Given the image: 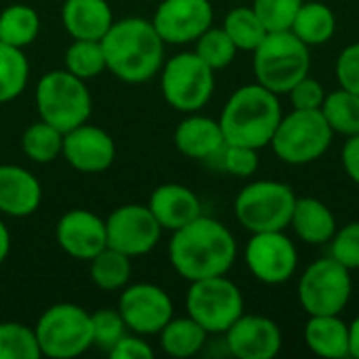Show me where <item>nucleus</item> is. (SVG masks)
Masks as SVG:
<instances>
[{
  "mask_svg": "<svg viewBox=\"0 0 359 359\" xmlns=\"http://www.w3.org/2000/svg\"><path fill=\"white\" fill-rule=\"evenodd\" d=\"M330 257L349 271L359 269V221L339 229L330 240Z\"/></svg>",
  "mask_w": 359,
  "mask_h": 359,
  "instance_id": "nucleus-39",
  "label": "nucleus"
},
{
  "mask_svg": "<svg viewBox=\"0 0 359 359\" xmlns=\"http://www.w3.org/2000/svg\"><path fill=\"white\" fill-rule=\"evenodd\" d=\"M297 196L280 181H255L246 185L233 202L236 219L250 233L284 231L290 227Z\"/></svg>",
  "mask_w": 359,
  "mask_h": 359,
  "instance_id": "nucleus-8",
  "label": "nucleus"
},
{
  "mask_svg": "<svg viewBox=\"0 0 359 359\" xmlns=\"http://www.w3.org/2000/svg\"><path fill=\"white\" fill-rule=\"evenodd\" d=\"M252 72L261 86L276 95H288V90L311 72L309 46L290 29L269 32L252 50Z\"/></svg>",
  "mask_w": 359,
  "mask_h": 359,
  "instance_id": "nucleus-4",
  "label": "nucleus"
},
{
  "mask_svg": "<svg viewBox=\"0 0 359 359\" xmlns=\"http://www.w3.org/2000/svg\"><path fill=\"white\" fill-rule=\"evenodd\" d=\"M175 145L183 156L191 160L210 162L223 149L225 137L219 120L194 111L187 118H183L175 128Z\"/></svg>",
  "mask_w": 359,
  "mask_h": 359,
  "instance_id": "nucleus-21",
  "label": "nucleus"
},
{
  "mask_svg": "<svg viewBox=\"0 0 359 359\" xmlns=\"http://www.w3.org/2000/svg\"><path fill=\"white\" fill-rule=\"evenodd\" d=\"M61 158H65V162L80 172H103L116 160V143L107 130L84 122L63 133Z\"/></svg>",
  "mask_w": 359,
  "mask_h": 359,
  "instance_id": "nucleus-16",
  "label": "nucleus"
},
{
  "mask_svg": "<svg viewBox=\"0 0 359 359\" xmlns=\"http://www.w3.org/2000/svg\"><path fill=\"white\" fill-rule=\"evenodd\" d=\"M40 32V15L29 4H8L0 13V42L25 48Z\"/></svg>",
  "mask_w": 359,
  "mask_h": 359,
  "instance_id": "nucleus-27",
  "label": "nucleus"
},
{
  "mask_svg": "<svg viewBox=\"0 0 359 359\" xmlns=\"http://www.w3.org/2000/svg\"><path fill=\"white\" fill-rule=\"evenodd\" d=\"M290 32L303 40L309 48L311 46H320V44H326L334 32H337V17L332 13V8L324 2H303L294 21H292V27Z\"/></svg>",
  "mask_w": 359,
  "mask_h": 359,
  "instance_id": "nucleus-26",
  "label": "nucleus"
},
{
  "mask_svg": "<svg viewBox=\"0 0 359 359\" xmlns=\"http://www.w3.org/2000/svg\"><path fill=\"white\" fill-rule=\"evenodd\" d=\"M21 149L32 162L48 164V162L61 158L63 133L44 120L32 122L21 135Z\"/></svg>",
  "mask_w": 359,
  "mask_h": 359,
  "instance_id": "nucleus-29",
  "label": "nucleus"
},
{
  "mask_svg": "<svg viewBox=\"0 0 359 359\" xmlns=\"http://www.w3.org/2000/svg\"><path fill=\"white\" fill-rule=\"evenodd\" d=\"M118 311L126 324V330L141 337L158 334L175 318V305L168 292L147 282L124 286L120 292Z\"/></svg>",
  "mask_w": 359,
  "mask_h": 359,
  "instance_id": "nucleus-14",
  "label": "nucleus"
},
{
  "mask_svg": "<svg viewBox=\"0 0 359 359\" xmlns=\"http://www.w3.org/2000/svg\"><path fill=\"white\" fill-rule=\"evenodd\" d=\"M223 29L233 40L238 50H248V53H252L269 34L252 6H238L229 11L223 19Z\"/></svg>",
  "mask_w": 359,
  "mask_h": 359,
  "instance_id": "nucleus-32",
  "label": "nucleus"
},
{
  "mask_svg": "<svg viewBox=\"0 0 359 359\" xmlns=\"http://www.w3.org/2000/svg\"><path fill=\"white\" fill-rule=\"evenodd\" d=\"M303 339L309 351L328 359L349 355V324L341 316H309Z\"/></svg>",
  "mask_w": 359,
  "mask_h": 359,
  "instance_id": "nucleus-23",
  "label": "nucleus"
},
{
  "mask_svg": "<svg viewBox=\"0 0 359 359\" xmlns=\"http://www.w3.org/2000/svg\"><path fill=\"white\" fill-rule=\"evenodd\" d=\"M305 0H255L252 8L267 27V32H286Z\"/></svg>",
  "mask_w": 359,
  "mask_h": 359,
  "instance_id": "nucleus-37",
  "label": "nucleus"
},
{
  "mask_svg": "<svg viewBox=\"0 0 359 359\" xmlns=\"http://www.w3.org/2000/svg\"><path fill=\"white\" fill-rule=\"evenodd\" d=\"M40 345L34 328L21 322L0 324V359H40Z\"/></svg>",
  "mask_w": 359,
  "mask_h": 359,
  "instance_id": "nucleus-34",
  "label": "nucleus"
},
{
  "mask_svg": "<svg viewBox=\"0 0 359 359\" xmlns=\"http://www.w3.org/2000/svg\"><path fill=\"white\" fill-rule=\"evenodd\" d=\"M282 116L278 95L255 82L240 86L227 99L219 124L225 143L261 149L271 143Z\"/></svg>",
  "mask_w": 359,
  "mask_h": 359,
  "instance_id": "nucleus-3",
  "label": "nucleus"
},
{
  "mask_svg": "<svg viewBox=\"0 0 359 359\" xmlns=\"http://www.w3.org/2000/svg\"><path fill=\"white\" fill-rule=\"evenodd\" d=\"M160 347L166 355L177 359L198 355L208 339V332L189 316L187 318H172L160 332Z\"/></svg>",
  "mask_w": 359,
  "mask_h": 359,
  "instance_id": "nucleus-25",
  "label": "nucleus"
},
{
  "mask_svg": "<svg viewBox=\"0 0 359 359\" xmlns=\"http://www.w3.org/2000/svg\"><path fill=\"white\" fill-rule=\"evenodd\" d=\"M65 69L80 80L97 78L101 72H105V55L101 48V40H74L63 55Z\"/></svg>",
  "mask_w": 359,
  "mask_h": 359,
  "instance_id": "nucleus-33",
  "label": "nucleus"
},
{
  "mask_svg": "<svg viewBox=\"0 0 359 359\" xmlns=\"http://www.w3.org/2000/svg\"><path fill=\"white\" fill-rule=\"evenodd\" d=\"M185 307L208 334H225L244 313V297L229 278L215 276L189 282Z\"/></svg>",
  "mask_w": 359,
  "mask_h": 359,
  "instance_id": "nucleus-10",
  "label": "nucleus"
},
{
  "mask_svg": "<svg viewBox=\"0 0 359 359\" xmlns=\"http://www.w3.org/2000/svg\"><path fill=\"white\" fill-rule=\"evenodd\" d=\"M111 359H154L151 345L141 334H124L107 353Z\"/></svg>",
  "mask_w": 359,
  "mask_h": 359,
  "instance_id": "nucleus-42",
  "label": "nucleus"
},
{
  "mask_svg": "<svg viewBox=\"0 0 359 359\" xmlns=\"http://www.w3.org/2000/svg\"><path fill=\"white\" fill-rule=\"evenodd\" d=\"M93 322V347L109 353L114 345L126 334V324L118 309H99L90 313Z\"/></svg>",
  "mask_w": 359,
  "mask_h": 359,
  "instance_id": "nucleus-38",
  "label": "nucleus"
},
{
  "mask_svg": "<svg viewBox=\"0 0 359 359\" xmlns=\"http://www.w3.org/2000/svg\"><path fill=\"white\" fill-rule=\"evenodd\" d=\"M40 202L42 185L27 168L0 164V215L23 219L34 215Z\"/></svg>",
  "mask_w": 359,
  "mask_h": 359,
  "instance_id": "nucleus-19",
  "label": "nucleus"
},
{
  "mask_svg": "<svg viewBox=\"0 0 359 359\" xmlns=\"http://www.w3.org/2000/svg\"><path fill=\"white\" fill-rule=\"evenodd\" d=\"M215 13L210 0H162L151 23L164 44L196 42L210 25Z\"/></svg>",
  "mask_w": 359,
  "mask_h": 359,
  "instance_id": "nucleus-15",
  "label": "nucleus"
},
{
  "mask_svg": "<svg viewBox=\"0 0 359 359\" xmlns=\"http://www.w3.org/2000/svg\"><path fill=\"white\" fill-rule=\"evenodd\" d=\"M322 114L332 133L343 137L359 135V95L339 88L326 95Z\"/></svg>",
  "mask_w": 359,
  "mask_h": 359,
  "instance_id": "nucleus-30",
  "label": "nucleus"
},
{
  "mask_svg": "<svg viewBox=\"0 0 359 359\" xmlns=\"http://www.w3.org/2000/svg\"><path fill=\"white\" fill-rule=\"evenodd\" d=\"M225 345L238 359H271L282 349V330L271 318L242 313L225 332Z\"/></svg>",
  "mask_w": 359,
  "mask_h": 359,
  "instance_id": "nucleus-18",
  "label": "nucleus"
},
{
  "mask_svg": "<svg viewBox=\"0 0 359 359\" xmlns=\"http://www.w3.org/2000/svg\"><path fill=\"white\" fill-rule=\"evenodd\" d=\"M36 107L40 120L67 133L93 114V97L84 80L67 69L46 72L36 84Z\"/></svg>",
  "mask_w": 359,
  "mask_h": 359,
  "instance_id": "nucleus-5",
  "label": "nucleus"
},
{
  "mask_svg": "<svg viewBox=\"0 0 359 359\" xmlns=\"http://www.w3.org/2000/svg\"><path fill=\"white\" fill-rule=\"evenodd\" d=\"M349 355L359 359V316L349 324Z\"/></svg>",
  "mask_w": 359,
  "mask_h": 359,
  "instance_id": "nucleus-45",
  "label": "nucleus"
},
{
  "mask_svg": "<svg viewBox=\"0 0 359 359\" xmlns=\"http://www.w3.org/2000/svg\"><path fill=\"white\" fill-rule=\"evenodd\" d=\"M160 88L166 103L177 111H200L215 93V69L194 50L179 53L164 61L160 69Z\"/></svg>",
  "mask_w": 359,
  "mask_h": 359,
  "instance_id": "nucleus-9",
  "label": "nucleus"
},
{
  "mask_svg": "<svg viewBox=\"0 0 359 359\" xmlns=\"http://www.w3.org/2000/svg\"><path fill=\"white\" fill-rule=\"evenodd\" d=\"M208 67L223 69L227 67L233 59H236V44L233 40L227 36V32L223 27H208L198 40H196V50H194Z\"/></svg>",
  "mask_w": 359,
  "mask_h": 359,
  "instance_id": "nucleus-35",
  "label": "nucleus"
},
{
  "mask_svg": "<svg viewBox=\"0 0 359 359\" xmlns=\"http://www.w3.org/2000/svg\"><path fill=\"white\" fill-rule=\"evenodd\" d=\"M114 21L107 0H63L61 23L74 40H101Z\"/></svg>",
  "mask_w": 359,
  "mask_h": 359,
  "instance_id": "nucleus-22",
  "label": "nucleus"
},
{
  "mask_svg": "<svg viewBox=\"0 0 359 359\" xmlns=\"http://www.w3.org/2000/svg\"><path fill=\"white\" fill-rule=\"evenodd\" d=\"M88 263H90V280L97 288L116 292L128 286L133 273V259L126 257L124 252L107 246Z\"/></svg>",
  "mask_w": 359,
  "mask_h": 359,
  "instance_id": "nucleus-28",
  "label": "nucleus"
},
{
  "mask_svg": "<svg viewBox=\"0 0 359 359\" xmlns=\"http://www.w3.org/2000/svg\"><path fill=\"white\" fill-rule=\"evenodd\" d=\"M34 332L42 358L74 359L93 347L90 313L74 303H57L44 309Z\"/></svg>",
  "mask_w": 359,
  "mask_h": 359,
  "instance_id": "nucleus-6",
  "label": "nucleus"
},
{
  "mask_svg": "<svg viewBox=\"0 0 359 359\" xmlns=\"http://www.w3.org/2000/svg\"><path fill=\"white\" fill-rule=\"evenodd\" d=\"M147 206L166 231H177L202 215L200 198L181 183L158 185L151 191Z\"/></svg>",
  "mask_w": 359,
  "mask_h": 359,
  "instance_id": "nucleus-20",
  "label": "nucleus"
},
{
  "mask_svg": "<svg viewBox=\"0 0 359 359\" xmlns=\"http://www.w3.org/2000/svg\"><path fill=\"white\" fill-rule=\"evenodd\" d=\"M326 95V88L311 76H305L288 90L294 109H322Z\"/></svg>",
  "mask_w": 359,
  "mask_h": 359,
  "instance_id": "nucleus-40",
  "label": "nucleus"
},
{
  "mask_svg": "<svg viewBox=\"0 0 359 359\" xmlns=\"http://www.w3.org/2000/svg\"><path fill=\"white\" fill-rule=\"evenodd\" d=\"M238 257L233 233L217 219L200 215L172 231L168 259L172 269L187 282L225 276Z\"/></svg>",
  "mask_w": 359,
  "mask_h": 359,
  "instance_id": "nucleus-1",
  "label": "nucleus"
},
{
  "mask_svg": "<svg viewBox=\"0 0 359 359\" xmlns=\"http://www.w3.org/2000/svg\"><path fill=\"white\" fill-rule=\"evenodd\" d=\"M29 80V61L23 48L0 42V103L17 99Z\"/></svg>",
  "mask_w": 359,
  "mask_h": 359,
  "instance_id": "nucleus-31",
  "label": "nucleus"
},
{
  "mask_svg": "<svg viewBox=\"0 0 359 359\" xmlns=\"http://www.w3.org/2000/svg\"><path fill=\"white\" fill-rule=\"evenodd\" d=\"M164 46L151 19L143 17L118 19L101 38L107 72L126 84H143L158 76L164 65Z\"/></svg>",
  "mask_w": 359,
  "mask_h": 359,
  "instance_id": "nucleus-2",
  "label": "nucleus"
},
{
  "mask_svg": "<svg viewBox=\"0 0 359 359\" xmlns=\"http://www.w3.org/2000/svg\"><path fill=\"white\" fill-rule=\"evenodd\" d=\"M341 160H343V168L349 175V179L359 185V135L347 137V141L343 145Z\"/></svg>",
  "mask_w": 359,
  "mask_h": 359,
  "instance_id": "nucleus-43",
  "label": "nucleus"
},
{
  "mask_svg": "<svg viewBox=\"0 0 359 359\" xmlns=\"http://www.w3.org/2000/svg\"><path fill=\"white\" fill-rule=\"evenodd\" d=\"M55 238L59 248L72 259L90 261L107 248L105 219L86 208H72L57 221Z\"/></svg>",
  "mask_w": 359,
  "mask_h": 359,
  "instance_id": "nucleus-17",
  "label": "nucleus"
},
{
  "mask_svg": "<svg viewBox=\"0 0 359 359\" xmlns=\"http://www.w3.org/2000/svg\"><path fill=\"white\" fill-rule=\"evenodd\" d=\"M351 292L349 269L332 257L311 263L299 280V303L307 316H341Z\"/></svg>",
  "mask_w": 359,
  "mask_h": 359,
  "instance_id": "nucleus-11",
  "label": "nucleus"
},
{
  "mask_svg": "<svg viewBox=\"0 0 359 359\" xmlns=\"http://www.w3.org/2000/svg\"><path fill=\"white\" fill-rule=\"evenodd\" d=\"M341 88L359 95V42L345 46L334 65Z\"/></svg>",
  "mask_w": 359,
  "mask_h": 359,
  "instance_id": "nucleus-41",
  "label": "nucleus"
},
{
  "mask_svg": "<svg viewBox=\"0 0 359 359\" xmlns=\"http://www.w3.org/2000/svg\"><path fill=\"white\" fill-rule=\"evenodd\" d=\"M162 227L149 206L143 204H124L109 212L105 219L107 246L124 252L130 259L151 252L160 238Z\"/></svg>",
  "mask_w": 359,
  "mask_h": 359,
  "instance_id": "nucleus-12",
  "label": "nucleus"
},
{
  "mask_svg": "<svg viewBox=\"0 0 359 359\" xmlns=\"http://www.w3.org/2000/svg\"><path fill=\"white\" fill-rule=\"evenodd\" d=\"M332 137L334 133L322 109H292L282 116L269 145L282 162L303 166L320 160L328 151Z\"/></svg>",
  "mask_w": 359,
  "mask_h": 359,
  "instance_id": "nucleus-7",
  "label": "nucleus"
},
{
  "mask_svg": "<svg viewBox=\"0 0 359 359\" xmlns=\"http://www.w3.org/2000/svg\"><path fill=\"white\" fill-rule=\"evenodd\" d=\"M257 151L259 149H255V147L225 143L223 149L210 162L217 164L221 170L244 179V177H252L259 170V154Z\"/></svg>",
  "mask_w": 359,
  "mask_h": 359,
  "instance_id": "nucleus-36",
  "label": "nucleus"
},
{
  "mask_svg": "<svg viewBox=\"0 0 359 359\" xmlns=\"http://www.w3.org/2000/svg\"><path fill=\"white\" fill-rule=\"evenodd\" d=\"M244 261L259 282L280 286L292 280L299 267V252L284 231H259L248 240Z\"/></svg>",
  "mask_w": 359,
  "mask_h": 359,
  "instance_id": "nucleus-13",
  "label": "nucleus"
},
{
  "mask_svg": "<svg viewBox=\"0 0 359 359\" xmlns=\"http://www.w3.org/2000/svg\"><path fill=\"white\" fill-rule=\"evenodd\" d=\"M290 227L305 244L322 246L337 233V219L332 210L318 198H297Z\"/></svg>",
  "mask_w": 359,
  "mask_h": 359,
  "instance_id": "nucleus-24",
  "label": "nucleus"
},
{
  "mask_svg": "<svg viewBox=\"0 0 359 359\" xmlns=\"http://www.w3.org/2000/svg\"><path fill=\"white\" fill-rule=\"evenodd\" d=\"M8 252H11V231L4 225V221L0 219V265L6 261Z\"/></svg>",
  "mask_w": 359,
  "mask_h": 359,
  "instance_id": "nucleus-44",
  "label": "nucleus"
}]
</instances>
